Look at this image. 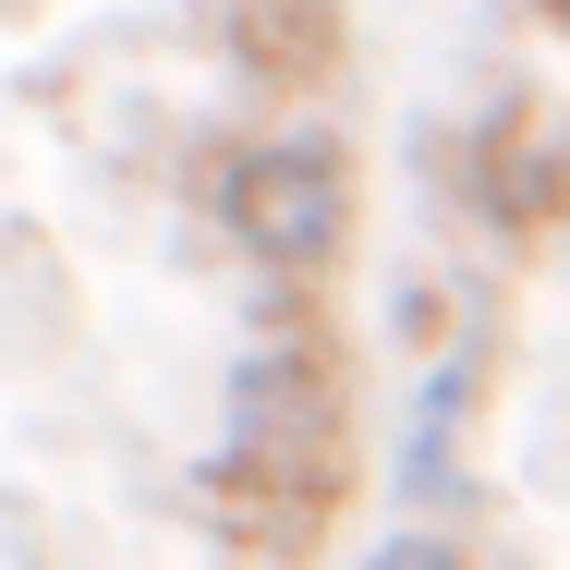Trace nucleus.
Instances as JSON below:
<instances>
[{
  "label": "nucleus",
  "instance_id": "nucleus-1",
  "mask_svg": "<svg viewBox=\"0 0 570 570\" xmlns=\"http://www.w3.org/2000/svg\"><path fill=\"white\" fill-rule=\"evenodd\" d=\"M219 485L243 510H279V534H316V510H328V485H341V376H328L316 341L243 352Z\"/></svg>",
  "mask_w": 570,
  "mask_h": 570
},
{
  "label": "nucleus",
  "instance_id": "nucleus-2",
  "mask_svg": "<svg viewBox=\"0 0 570 570\" xmlns=\"http://www.w3.org/2000/svg\"><path fill=\"white\" fill-rule=\"evenodd\" d=\"M219 230L267 267V279H316L352 230V170L328 134H255L219 170Z\"/></svg>",
  "mask_w": 570,
  "mask_h": 570
},
{
  "label": "nucleus",
  "instance_id": "nucleus-3",
  "mask_svg": "<svg viewBox=\"0 0 570 570\" xmlns=\"http://www.w3.org/2000/svg\"><path fill=\"white\" fill-rule=\"evenodd\" d=\"M461 413H473V352L438 364L425 401H413V450H401V485H413V498H450V438H461Z\"/></svg>",
  "mask_w": 570,
  "mask_h": 570
},
{
  "label": "nucleus",
  "instance_id": "nucleus-4",
  "mask_svg": "<svg viewBox=\"0 0 570 570\" xmlns=\"http://www.w3.org/2000/svg\"><path fill=\"white\" fill-rule=\"evenodd\" d=\"M364 570H473V559H461V547H438V534H389Z\"/></svg>",
  "mask_w": 570,
  "mask_h": 570
}]
</instances>
